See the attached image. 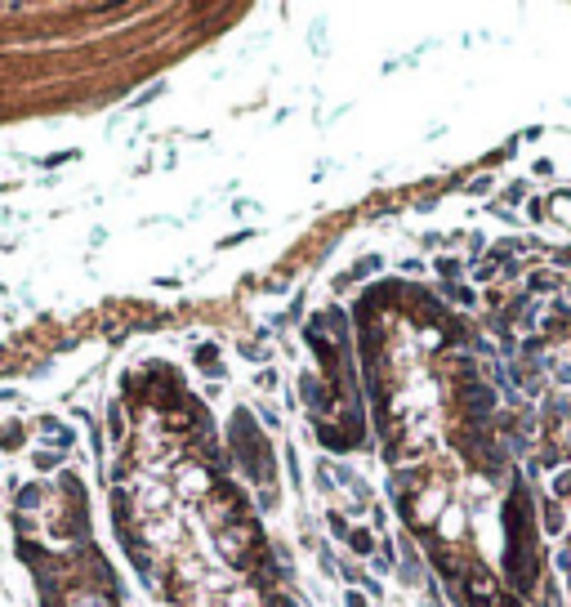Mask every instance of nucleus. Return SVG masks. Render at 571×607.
I'll return each mask as SVG.
<instances>
[{
	"instance_id": "obj_1",
	"label": "nucleus",
	"mask_w": 571,
	"mask_h": 607,
	"mask_svg": "<svg viewBox=\"0 0 571 607\" xmlns=\"http://www.w3.org/2000/svg\"><path fill=\"white\" fill-rule=\"evenodd\" d=\"M464 406L473 411V420H482V415L496 406V397H491V388H482V384H469L464 388Z\"/></svg>"
},
{
	"instance_id": "obj_2",
	"label": "nucleus",
	"mask_w": 571,
	"mask_h": 607,
	"mask_svg": "<svg viewBox=\"0 0 571 607\" xmlns=\"http://www.w3.org/2000/svg\"><path fill=\"white\" fill-rule=\"evenodd\" d=\"M36 500H41V491H36V487H27V491H23V496H18V505H23V509H32V505H36Z\"/></svg>"
},
{
	"instance_id": "obj_3",
	"label": "nucleus",
	"mask_w": 571,
	"mask_h": 607,
	"mask_svg": "<svg viewBox=\"0 0 571 607\" xmlns=\"http://www.w3.org/2000/svg\"><path fill=\"white\" fill-rule=\"evenodd\" d=\"M353 549H361V554H366V549H370V536H361V531H353Z\"/></svg>"
},
{
	"instance_id": "obj_4",
	"label": "nucleus",
	"mask_w": 571,
	"mask_h": 607,
	"mask_svg": "<svg viewBox=\"0 0 571 607\" xmlns=\"http://www.w3.org/2000/svg\"><path fill=\"white\" fill-rule=\"evenodd\" d=\"M558 491H563V496L571 491V473H563V478H558Z\"/></svg>"
}]
</instances>
